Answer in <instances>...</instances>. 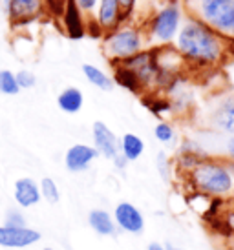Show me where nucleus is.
<instances>
[{"instance_id": "2eb2a0df", "label": "nucleus", "mask_w": 234, "mask_h": 250, "mask_svg": "<svg viewBox=\"0 0 234 250\" xmlns=\"http://www.w3.org/2000/svg\"><path fill=\"white\" fill-rule=\"evenodd\" d=\"M211 125L223 135H234V95L221 99L211 115Z\"/></svg>"}, {"instance_id": "4be33fe9", "label": "nucleus", "mask_w": 234, "mask_h": 250, "mask_svg": "<svg viewBox=\"0 0 234 250\" xmlns=\"http://www.w3.org/2000/svg\"><path fill=\"white\" fill-rule=\"evenodd\" d=\"M39 188H41V197L44 201H48L49 205H55L61 199V188L57 185L55 179L51 177H42L39 181Z\"/></svg>"}, {"instance_id": "7ed1b4c3", "label": "nucleus", "mask_w": 234, "mask_h": 250, "mask_svg": "<svg viewBox=\"0 0 234 250\" xmlns=\"http://www.w3.org/2000/svg\"><path fill=\"white\" fill-rule=\"evenodd\" d=\"M103 53L110 64H119L145 49V35L139 28L121 26L116 31L103 35Z\"/></svg>"}, {"instance_id": "9b49d317", "label": "nucleus", "mask_w": 234, "mask_h": 250, "mask_svg": "<svg viewBox=\"0 0 234 250\" xmlns=\"http://www.w3.org/2000/svg\"><path fill=\"white\" fill-rule=\"evenodd\" d=\"M41 237V232L31 227H21V229H13L6 225L0 227V247L4 249H28L39 243Z\"/></svg>"}, {"instance_id": "f03ea898", "label": "nucleus", "mask_w": 234, "mask_h": 250, "mask_svg": "<svg viewBox=\"0 0 234 250\" xmlns=\"http://www.w3.org/2000/svg\"><path fill=\"white\" fill-rule=\"evenodd\" d=\"M185 177L192 192H200L211 199H229L234 194V175L227 159L207 155Z\"/></svg>"}, {"instance_id": "1a4fd4ad", "label": "nucleus", "mask_w": 234, "mask_h": 250, "mask_svg": "<svg viewBox=\"0 0 234 250\" xmlns=\"http://www.w3.org/2000/svg\"><path fill=\"white\" fill-rule=\"evenodd\" d=\"M95 159H99V153L94 146L86 143H75L64 153V167L70 174H83L92 168Z\"/></svg>"}, {"instance_id": "58836bf2", "label": "nucleus", "mask_w": 234, "mask_h": 250, "mask_svg": "<svg viewBox=\"0 0 234 250\" xmlns=\"http://www.w3.org/2000/svg\"><path fill=\"white\" fill-rule=\"evenodd\" d=\"M44 250H55V249H51V247H46V249H44Z\"/></svg>"}, {"instance_id": "a878e982", "label": "nucleus", "mask_w": 234, "mask_h": 250, "mask_svg": "<svg viewBox=\"0 0 234 250\" xmlns=\"http://www.w3.org/2000/svg\"><path fill=\"white\" fill-rule=\"evenodd\" d=\"M221 225H223V239L234 237V205H229L221 212Z\"/></svg>"}, {"instance_id": "b1692460", "label": "nucleus", "mask_w": 234, "mask_h": 250, "mask_svg": "<svg viewBox=\"0 0 234 250\" xmlns=\"http://www.w3.org/2000/svg\"><path fill=\"white\" fill-rule=\"evenodd\" d=\"M4 225L6 227H13V229H21V227H28V219L22 212V208H9L4 215Z\"/></svg>"}, {"instance_id": "423d86ee", "label": "nucleus", "mask_w": 234, "mask_h": 250, "mask_svg": "<svg viewBox=\"0 0 234 250\" xmlns=\"http://www.w3.org/2000/svg\"><path fill=\"white\" fill-rule=\"evenodd\" d=\"M6 13L7 24L11 29L26 28L37 22L44 11V0H2L0 2Z\"/></svg>"}, {"instance_id": "ea45409f", "label": "nucleus", "mask_w": 234, "mask_h": 250, "mask_svg": "<svg viewBox=\"0 0 234 250\" xmlns=\"http://www.w3.org/2000/svg\"><path fill=\"white\" fill-rule=\"evenodd\" d=\"M0 2H2V0H0Z\"/></svg>"}, {"instance_id": "7c9ffc66", "label": "nucleus", "mask_w": 234, "mask_h": 250, "mask_svg": "<svg viewBox=\"0 0 234 250\" xmlns=\"http://www.w3.org/2000/svg\"><path fill=\"white\" fill-rule=\"evenodd\" d=\"M119 4H121V9H123V13L126 15V19H130L134 11H136V4H138V0H119Z\"/></svg>"}, {"instance_id": "f3484780", "label": "nucleus", "mask_w": 234, "mask_h": 250, "mask_svg": "<svg viewBox=\"0 0 234 250\" xmlns=\"http://www.w3.org/2000/svg\"><path fill=\"white\" fill-rule=\"evenodd\" d=\"M57 106L59 110L68 113V115H75L83 110L84 106V93L81 88L77 86H66L64 90L57 95Z\"/></svg>"}, {"instance_id": "f8f14e48", "label": "nucleus", "mask_w": 234, "mask_h": 250, "mask_svg": "<svg viewBox=\"0 0 234 250\" xmlns=\"http://www.w3.org/2000/svg\"><path fill=\"white\" fill-rule=\"evenodd\" d=\"M13 199L19 208H33L42 201L39 183L33 177H19L13 185Z\"/></svg>"}, {"instance_id": "dca6fc26", "label": "nucleus", "mask_w": 234, "mask_h": 250, "mask_svg": "<svg viewBox=\"0 0 234 250\" xmlns=\"http://www.w3.org/2000/svg\"><path fill=\"white\" fill-rule=\"evenodd\" d=\"M88 227L97 236L101 237H114L119 232L114 221L112 212L106 208H92L88 212Z\"/></svg>"}, {"instance_id": "20e7f679", "label": "nucleus", "mask_w": 234, "mask_h": 250, "mask_svg": "<svg viewBox=\"0 0 234 250\" xmlns=\"http://www.w3.org/2000/svg\"><path fill=\"white\" fill-rule=\"evenodd\" d=\"M183 22V9L178 2L161 6L148 21V39L158 46H170Z\"/></svg>"}, {"instance_id": "2f4dec72", "label": "nucleus", "mask_w": 234, "mask_h": 250, "mask_svg": "<svg viewBox=\"0 0 234 250\" xmlns=\"http://www.w3.org/2000/svg\"><path fill=\"white\" fill-rule=\"evenodd\" d=\"M112 165H114V168H116L117 172H124V170L128 168V165H130V163H128V161L124 159V157L121 155V153H117L116 157L112 159Z\"/></svg>"}, {"instance_id": "39448f33", "label": "nucleus", "mask_w": 234, "mask_h": 250, "mask_svg": "<svg viewBox=\"0 0 234 250\" xmlns=\"http://www.w3.org/2000/svg\"><path fill=\"white\" fill-rule=\"evenodd\" d=\"M196 17L223 37L234 31V0H198Z\"/></svg>"}, {"instance_id": "bb28decb", "label": "nucleus", "mask_w": 234, "mask_h": 250, "mask_svg": "<svg viewBox=\"0 0 234 250\" xmlns=\"http://www.w3.org/2000/svg\"><path fill=\"white\" fill-rule=\"evenodd\" d=\"M15 79H17V84L22 90H31L37 86V75H35L31 70H19L15 71Z\"/></svg>"}, {"instance_id": "4c0bfd02", "label": "nucleus", "mask_w": 234, "mask_h": 250, "mask_svg": "<svg viewBox=\"0 0 234 250\" xmlns=\"http://www.w3.org/2000/svg\"><path fill=\"white\" fill-rule=\"evenodd\" d=\"M229 167H231V170H233V175H234V163H233V161H229Z\"/></svg>"}, {"instance_id": "f257e3e1", "label": "nucleus", "mask_w": 234, "mask_h": 250, "mask_svg": "<svg viewBox=\"0 0 234 250\" xmlns=\"http://www.w3.org/2000/svg\"><path fill=\"white\" fill-rule=\"evenodd\" d=\"M174 48L183 62L194 68H216L223 62L229 51V39L209 28L196 15L181 22Z\"/></svg>"}, {"instance_id": "aec40b11", "label": "nucleus", "mask_w": 234, "mask_h": 250, "mask_svg": "<svg viewBox=\"0 0 234 250\" xmlns=\"http://www.w3.org/2000/svg\"><path fill=\"white\" fill-rule=\"evenodd\" d=\"M81 71H83L84 79H86L94 88H97V90L112 91L114 90V86H116L112 75H108L103 68H99V66H95V64L84 62L83 66H81Z\"/></svg>"}, {"instance_id": "e433bc0d", "label": "nucleus", "mask_w": 234, "mask_h": 250, "mask_svg": "<svg viewBox=\"0 0 234 250\" xmlns=\"http://www.w3.org/2000/svg\"><path fill=\"white\" fill-rule=\"evenodd\" d=\"M227 39H229V42H231V44H234V31H233V35L227 37Z\"/></svg>"}, {"instance_id": "412c9836", "label": "nucleus", "mask_w": 234, "mask_h": 250, "mask_svg": "<svg viewBox=\"0 0 234 250\" xmlns=\"http://www.w3.org/2000/svg\"><path fill=\"white\" fill-rule=\"evenodd\" d=\"M154 139L158 141L159 145L170 146L178 141V132L174 128L172 123L168 121H159L158 125L154 126Z\"/></svg>"}, {"instance_id": "6ab92c4d", "label": "nucleus", "mask_w": 234, "mask_h": 250, "mask_svg": "<svg viewBox=\"0 0 234 250\" xmlns=\"http://www.w3.org/2000/svg\"><path fill=\"white\" fill-rule=\"evenodd\" d=\"M145 141L139 137L138 133H124L119 137V153L123 155L128 163H136L141 159V155L145 153Z\"/></svg>"}, {"instance_id": "4468645a", "label": "nucleus", "mask_w": 234, "mask_h": 250, "mask_svg": "<svg viewBox=\"0 0 234 250\" xmlns=\"http://www.w3.org/2000/svg\"><path fill=\"white\" fill-rule=\"evenodd\" d=\"M207 155H209V153H207V150L200 143H196V141H192V139H185L179 145L178 157H176V167L174 168L185 175V174H188L201 159H205Z\"/></svg>"}, {"instance_id": "9d476101", "label": "nucleus", "mask_w": 234, "mask_h": 250, "mask_svg": "<svg viewBox=\"0 0 234 250\" xmlns=\"http://www.w3.org/2000/svg\"><path fill=\"white\" fill-rule=\"evenodd\" d=\"M92 146L97 150L99 157L112 161L119 153V137L106 123L95 121L92 125Z\"/></svg>"}, {"instance_id": "ddd939ff", "label": "nucleus", "mask_w": 234, "mask_h": 250, "mask_svg": "<svg viewBox=\"0 0 234 250\" xmlns=\"http://www.w3.org/2000/svg\"><path fill=\"white\" fill-rule=\"evenodd\" d=\"M86 15L75 6L73 0H66V6H64V11L61 15L62 26H64V31L70 39L73 41H81L86 37Z\"/></svg>"}, {"instance_id": "a211bd4d", "label": "nucleus", "mask_w": 234, "mask_h": 250, "mask_svg": "<svg viewBox=\"0 0 234 250\" xmlns=\"http://www.w3.org/2000/svg\"><path fill=\"white\" fill-rule=\"evenodd\" d=\"M112 66H114V75H112L114 84L121 86L123 90L130 91V93H136V95L145 93V88H143L141 81H139L138 75H136L128 66H124V64H121V62L112 64Z\"/></svg>"}, {"instance_id": "c9c22d12", "label": "nucleus", "mask_w": 234, "mask_h": 250, "mask_svg": "<svg viewBox=\"0 0 234 250\" xmlns=\"http://www.w3.org/2000/svg\"><path fill=\"white\" fill-rule=\"evenodd\" d=\"M165 250H183V249H179V247H176L172 243H165Z\"/></svg>"}, {"instance_id": "5701e85b", "label": "nucleus", "mask_w": 234, "mask_h": 250, "mask_svg": "<svg viewBox=\"0 0 234 250\" xmlns=\"http://www.w3.org/2000/svg\"><path fill=\"white\" fill-rule=\"evenodd\" d=\"M0 93L7 95V97H13V95L21 93V88H19L17 79H15V71L0 70Z\"/></svg>"}, {"instance_id": "c85d7f7f", "label": "nucleus", "mask_w": 234, "mask_h": 250, "mask_svg": "<svg viewBox=\"0 0 234 250\" xmlns=\"http://www.w3.org/2000/svg\"><path fill=\"white\" fill-rule=\"evenodd\" d=\"M64 6H66V0H44V11H48L57 19H61Z\"/></svg>"}, {"instance_id": "cd10ccee", "label": "nucleus", "mask_w": 234, "mask_h": 250, "mask_svg": "<svg viewBox=\"0 0 234 250\" xmlns=\"http://www.w3.org/2000/svg\"><path fill=\"white\" fill-rule=\"evenodd\" d=\"M145 104H148V110L154 113V115H158V117H161V115H165V113H168V111H172V104L166 101V99H161V97H156L154 101H148Z\"/></svg>"}, {"instance_id": "393cba45", "label": "nucleus", "mask_w": 234, "mask_h": 250, "mask_svg": "<svg viewBox=\"0 0 234 250\" xmlns=\"http://www.w3.org/2000/svg\"><path fill=\"white\" fill-rule=\"evenodd\" d=\"M156 168H158L159 175H161L163 179L170 181V177H172V172H174V165H172V161L168 159V155H166L163 150H161V152H158V155H156Z\"/></svg>"}, {"instance_id": "0eeeda50", "label": "nucleus", "mask_w": 234, "mask_h": 250, "mask_svg": "<svg viewBox=\"0 0 234 250\" xmlns=\"http://www.w3.org/2000/svg\"><path fill=\"white\" fill-rule=\"evenodd\" d=\"M114 221L119 232L130 234V236H138L145 230V215L143 212L130 201H119L114 207Z\"/></svg>"}, {"instance_id": "c756f323", "label": "nucleus", "mask_w": 234, "mask_h": 250, "mask_svg": "<svg viewBox=\"0 0 234 250\" xmlns=\"http://www.w3.org/2000/svg\"><path fill=\"white\" fill-rule=\"evenodd\" d=\"M75 2V6L83 11L86 17H90V15L94 13V9H95L97 6V0H73Z\"/></svg>"}, {"instance_id": "f704fd0d", "label": "nucleus", "mask_w": 234, "mask_h": 250, "mask_svg": "<svg viewBox=\"0 0 234 250\" xmlns=\"http://www.w3.org/2000/svg\"><path fill=\"white\" fill-rule=\"evenodd\" d=\"M223 247H225V250H234V237L223 239Z\"/></svg>"}, {"instance_id": "72a5a7b5", "label": "nucleus", "mask_w": 234, "mask_h": 250, "mask_svg": "<svg viewBox=\"0 0 234 250\" xmlns=\"http://www.w3.org/2000/svg\"><path fill=\"white\" fill-rule=\"evenodd\" d=\"M146 250H165V245L158 243V241H152V243L146 247Z\"/></svg>"}, {"instance_id": "6e6552de", "label": "nucleus", "mask_w": 234, "mask_h": 250, "mask_svg": "<svg viewBox=\"0 0 234 250\" xmlns=\"http://www.w3.org/2000/svg\"><path fill=\"white\" fill-rule=\"evenodd\" d=\"M92 17L99 24V28L103 29L104 35L110 31H116L117 28H121L128 22L126 15L121 9L119 0H97V6Z\"/></svg>"}, {"instance_id": "473e14b6", "label": "nucleus", "mask_w": 234, "mask_h": 250, "mask_svg": "<svg viewBox=\"0 0 234 250\" xmlns=\"http://www.w3.org/2000/svg\"><path fill=\"white\" fill-rule=\"evenodd\" d=\"M223 150H225V157H227V161H233L234 163V135L227 137Z\"/></svg>"}]
</instances>
